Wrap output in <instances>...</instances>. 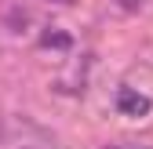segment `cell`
I'll list each match as a JSON object with an SVG mask.
<instances>
[{
  "mask_svg": "<svg viewBox=\"0 0 153 149\" xmlns=\"http://www.w3.org/2000/svg\"><path fill=\"white\" fill-rule=\"evenodd\" d=\"M117 109L120 113H135V117H142V113H149V98H142V95H135V91H120L117 95Z\"/></svg>",
  "mask_w": 153,
  "mask_h": 149,
  "instance_id": "6da1fadb",
  "label": "cell"
},
{
  "mask_svg": "<svg viewBox=\"0 0 153 149\" xmlns=\"http://www.w3.org/2000/svg\"><path fill=\"white\" fill-rule=\"evenodd\" d=\"M109 149H135V145H109Z\"/></svg>",
  "mask_w": 153,
  "mask_h": 149,
  "instance_id": "277c9868",
  "label": "cell"
},
{
  "mask_svg": "<svg viewBox=\"0 0 153 149\" xmlns=\"http://www.w3.org/2000/svg\"><path fill=\"white\" fill-rule=\"evenodd\" d=\"M40 44H44V47H69L73 40H69L62 29H48V36H40Z\"/></svg>",
  "mask_w": 153,
  "mask_h": 149,
  "instance_id": "7a4b0ae2",
  "label": "cell"
},
{
  "mask_svg": "<svg viewBox=\"0 0 153 149\" xmlns=\"http://www.w3.org/2000/svg\"><path fill=\"white\" fill-rule=\"evenodd\" d=\"M117 4H120L124 11H135V7H142V0H117Z\"/></svg>",
  "mask_w": 153,
  "mask_h": 149,
  "instance_id": "3957f363",
  "label": "cell"
}]
</instances>
